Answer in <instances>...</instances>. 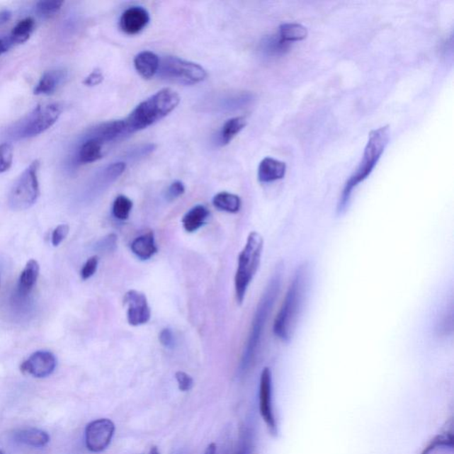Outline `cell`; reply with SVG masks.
<instances>
[{"mask_svg":"<svg viewBox=\"0 0 454 454\" xmlns=\"http://www.w3.org/2000/svg\"><path fill=\"white\" fill-rule=\"evenodd\" d=\"M149 454H161L159 450L157 449V447L154 446L150 449Z\"/></svg>","mask_w":454,"mask_h":454,"instance_id":"43","label":"cell"},{"mask_svg":"<svg viewBox=\"0 0 454 454\" xmlns=\"http://www.w3.org/2000/svg\"><path fill=\"white\" fill-rule=\"evenodd\" d=\"M98 265V258L97 256H91L84 263L82 270H81V278L84 280L90 279L91 276H94L96 273Z\"/></svg>","mask_w":454,"mask_h":454,"instance_id":"32","label":"cell"},{"mask_svg":"<svg viewBox=\"0 0 454 454\" xmlns=\"http://www.w3.org/2000/svg\"><path fill=\"white\" fill-rule=\"evenodd\" d=\"M273 378L269 368H263L259 385V410L263 421L273 435H276L277 425L273 408Z\"/></svg>","mask_w":454,"mask_h":454,"instance_id":"10","label":"cell"},{"mask_svg":"<svg viewBox=\"0 0 454 454\" xmlns=\"http://www.w3.org/2000/svg\"><path fill=\"white\" fill-rule=\"evenodd\" d=\"M281 284V270L277 269L269 280L261 298L256 309L254 318H253L251 331H249L247 343H246L244 354H242L241 369L242 371L248 370L251 368L253 361L258 353L260 344H261L263 331L268 320L271 312L276 304L279 295Z\"/></svg>","mask_w":454,"mask_h":454,"instance_id":"2","label":"cell"},{"mask_svg":"<svg viewBox=\"0 0 454 454\" xmlns=\"http://www.w3.org/2000/svg\"><path fill=\"white\" fill-rule=\"evenodd\" d=\"M62 113V106L59 103H49L38 106L20 128V138H33L47 131L59 120Z\"/></svg>","mask_w":454,"mask_h":454,"instance_id":"8","label":"cell"},{"mask_svg":"<svg viewBox=\"0 0 454 454\" xmlns=\"http://www.w3.org/2000/svg\"><path fill=\"white\" fill-rule=\"evenodd\" d=\"M0 454H5V453L3 452V450H0Z\"/></svg>","mask_w":454,"mask_h":454,"instance_id":"44","label":"cell"},{"mask_svg":"<svg viewBox=\"0 0 454 454\" xmlns=\"http://www.w3.org/2000/svg\"><path fill=\"white\" fill-rule=\"evenodd\" d=\"M159 340L161 344L165 347L171 348L174 346V336L170 329H164L161 330L159 336Z\"/></svg>","mask_w":454,"mask_h":454,"instance_id":"37","label":"cell"},{"mask_svg":"<svg viewBox=\"0 0 454 454\" xmlns=\"http://www.w3.org/2000/svg\"><path fill=\"white\" fill-rule=\"evenodd\" d=\"M40 265L36 260L31 259L26 263L18 280V294L21 297H27L33 290L40 276Z\"/></svg>","mask_w":454,"mask_h":454,"instance_id":"17","label":"cell"},{"mask_svg":"<svg viewBox=\"0 0 454 454\" xmlns=\"http://www.w3.org/2000/svg\"><path fill=\"white\" fill-rule=\"evenodd\" d=\"M176 380H177L178 389L183 392H188L193 388V380L191 376L186 374L185 372L178 371L175 375Z\"/></svg>","mask_w":454,"mask_h":454,"instance_id":"34","label":"cell"},{"mask_svg":"<svg viewBox=\"0 0 454 454\" xmlns=\"http://www.w3.org/2000/svg\"><path fill=\"white\" fill-rule=\"evenodd\" d=\"M237 454H251V443L249 442L248 436H244Z\"/></svg>","mask_w":454,"mask_h":454,"instance_id":"39","label":"cell"},{"mask_svg":"<svg viewBox=\"0 0 454 454\" xmlns=\"http://www.w3.org/2000/svg\"><path fill=\"white\" fill-rule=\"evenodd\" d=\"M217 453V446L215 445L214 443H210L209 446H208L207 449L205 450V453L204 454H216Z\"/></svg>","mask_w":454,"mask_h":454,"instance_id":"42","label":"cell"},{"mask_svg":"<svg viewBox=\"0 0 454 454\" xmlns=\"http://www.w3.org/2000/svg\"><path fill=\"white\" fill-rule=\"evenodd\" d=\"M246 119L244 117H238L230 119L222 127L218 135V144L220 146H225L229 144L234 137L245 127Z\"/></svg>","mask_w":454,"mask_h":454,"instance_id":"23","label":"cell"},{"mask_svg":"<svg viewBox=\"0 0 454 454\" xmlns=\"http://www.w3.org/2000/svg\"><path fill=\"white\" fill-rule=\"evenodd\" d=\"M278 35H279L281 40L291 44L293 42L305 40L308 36V31L302 24L295 23H284L280 26Z\"/></svg>","mask_w":454,"mask_h":454,"instance_id":"27","label":"cell"},{"mask_svg":"<svg viewBox=\"0 0 454 454\" xmlns=\"http://www.w3.org/2000/svg\"><path fill=\"white\" fill-rule=\"evenodd\" d=\"M35 25V21L31 17L20 21L13 28L11 35L8 37L10 43L13 45L23 44L26 42L33 33Z\"/></svg>","mask_w":454,"mask_h":454,"instance_id":"25","label":"cell"},{"mask_svg":"<svg viewBox=\"0 0 454 454\" xmlns=\"http://www.w3.org/2000/svg\"><path fill=\"white\" fill-rule=\"evenodd\" d=\"M103 81V75L100 69H95L89 76L84 80V84L86 86H95L100 84Z\"/></svg>","mask_w":454,"mask_h":454,"instance_id":"36","label":"cell"},{"mask_svg":"<svg viewBox=\"0 0 454 454\" xmlns=\"http://www.w3.org/2000/svg\"><path fill=\"white\" fill-rule=\"evenodd\" d=\"M133 203L131 200L125 195H119L113 203L112 212L115 218L119 220H126L132 210Z\"/></svg>","mask_w":454,"mask_h":454,"instance_id":"28","label":"cell"},{"mask_svg":"<svg viewBox=\"0 0 454 454\" xmlns=\"http://www.w3.org/2000/svg\"><path fill=\"white\" fill-rule=\"evenodd\" d=\"M260 52L266 56H279L286 54L290 43L281 40L279 35H270L263 38L260 43Z\"/></svg>","mask_w":454,"mask_h":454,"instance_id":"22","label":"cell"},{"mask_svg":"<svg viewBox=\"0 0 454 454\" xmlns=\"http://www.w3.org/2000/svg\"><path fill=\"white\" fill-rule=\"evenodd\" d=\"M149 23V15L142 6L126 9L120 18V28L125 34L135 35L145 29Z\"/></svg>","mask_w":454,"mask_h":454,"instance_id":"13","label":"cell"},{"mask_svg":"<svg viewBox=\"0 0 454 454\" xmlns=\"http://www.w3.org/2000/svg\"><path fill=\"white\" fill-rule=\"evenodd\" d=\"M286 164L272 157H266L259 164L258 177L262 183H269L280 181L286 174Z\"/></svg>","mask_w":454,"mask_h":454,"instance_id":"14","label":"cell"},{"mask_svg":"<svg viewBox=\"0 0 454 454\" xmlns=\"http://www.w3.org/2000/svg\"><path fill=\"white\" fill-rule=\"evenodd\" d=\"M263 249V239L258 232L249 234L245 247L239 255L238 266L234 277L235 295L239 305H242L249 285L258 273Z\"/></svg>","mask_w":454,"mask_h":454,"instance_id":"5","label":"cell"},{"mask_svg":"<svg viewBox=\"0 0 454 454\" xmlns=\"http://www.w3.org/2000/svg\"><path fill=\"white\" fill-rule=\"evenodd\" d=\"M17 442L33 447H43L50 441V436L41 429L29 428L21 429L15 435Z\"/></svg>","mask_w":454,"mask_h":454,"instance_id":"19","label":"cell"},{"mask_svg":"<svg viewBox=\"0 0 454 454\" xmlns=\"http://www.w3.org/2000/svg\"><path fill=\"white\" fill-rule=\"evenodd\" d=\"M13 160V149L11 144H1L0 145V174H4L11 168Z\"/></svg>","mask_w":454,"mask_h":454,"instance_id":"30","label":"cell"},{"mask_svg":"<svg viewBox=\"0 0 454 454\" xmlns=\"http://www.w3.org/2000/svg\"><path fill=\"white\" fill-rule=\"evenodd\" d=\"M118 247V237L115 234H110L102 238L98 242L95 249L100 252H113Z\"/></svg>","mask_w":454,"mask_h":454,"instance_id":"31","label":"cell"},{"mask_svg":"<svg viewBox=\"0 0 454 454\" xmlns=\"http://www.w3.org/2000/svg\"><path fill=\"white\" fill-rule=\"evenodd\" d=\"M311 283V267L302 263L294 274L280 311L274 319L273 331L283 343H288L294 336L299 317L307 298Z\"/></svg>","mask_w":454,"mask_h":454,"instance_id":"1","label":"cell"},{"mask_svg":"<svg viewBox=\"0 0 454 454\" xmlns=\"http://www.w3.org/2000/svg\"><path fill=\"white\" fill-rule=\"evenodd\" d=\"M69 227L68 225L62 224L58 225L52 234V244L54 247H58L66 237H68Z\"/></svg>","mask_w":454,"mask_h":454,"instance_id":"33","label":"cell"},{"mask_svg":"<svg viewBox=\"0 0 454 454\" xmlns=\"http://www.w3.org/2000/svg\"><path fill=\"white\" fill-rule=\"evenodd\" d=\"M68 74L65 69H54L45 72L35 87L34 94L50 95L54 93L57 88L64 82Z\"/></svg>","mask_w":454,"mask_h":454,"instance_id":"15","label":"cell"},{"mask_svg":"<svg viewBox=\"0 0 454 454\" xmlns=\"http://www.w3.org/2000/svg\"><path fill=\"white\" fill-rule=\"evenodd\" d=\"M102 144L98 140L91 138H86L79 147L77 154V161L80 164H91L100 160L102 154Z\"/></svg>","mask_w":454,"mask_h":454,"instance_id":"21","label":"cell"},{"mask_svg":"<svg viewBox=\"0 0 454 454\" xmlns=\"http://www.w3.org/2000/svg\"><path fill=\"white\" fill-rule=\"evenodd\" d=\"M131 249L137 258L142 260H149L157 252L156 240L153 232L136 238L132 242Z\"/></svg>","mask_w":454,"mask_h":454,"instance_id":"18","label":"cell"},{"mask_svg":"<svg viewBox=\"0 0 454 454\" xmlns=\"http://www.w3.org/2000/svg\"><path fill=\"white\" fill-rule=\"evenodd\" d=\"M179 101L181 98L178 94L168 88L147 98L125 119L126 136L142 131L160 121L177 108Z\"/></svg>","mask_w":454,"mask_h":454,"instance_id":"4","label":"cell"},{"mask_svg":"<svg viewBox=\"0 0 454 454\" xmlns=\"http://www.w3.org/2000/svg\"><path fill=\"white\" fill-rule=\"evenodd\" d=\"M210 211L203 205H196L192 208L183 217L182 224L184 229L188 233H193L203 225H205L206 220L209 217Z\"/></svg>","mask_w":454,"mask_h":454,"instance_id":"20","label":"cell"},{"mask_svg":"<svg viewBox=\"0 0 454 454\" xmlns=\"http://www.w3.org/2000/svg\"><path fill=\"white\" fill-rule=\"evenodd\" d=\"M389 140L390 129L388 125L373 130L369 133V139L367 146H365L363 157H362L356 170L348 179L342 195L340 196L337 205L338 214H343L346 210L354 188H356L361 182L367 179L374 171L376 164L388 145Z\"/></svg>","mask_w":454,"mask_h":454,"instance_id":"3","label":"cell"},{"mask_svg":"<svg viewBox=\"0 0 454 454\" xmlns=\"http://www.w3.org/2000/svg\"><path fill=\"white\" fill-rule=\"evenodd\" d=\"M57 361L54 354L47 351H38L21 365V371L33 378H45L54 373Z\"/></svg>","mask_w":454,"mask_h":454,"instance_id":"12","label":"cell"},{"mask_svg":"<svg viewBox=\"0 0 454 454\" xmlns=\"http://www.w3.org/2000/svg\"><path fill=\"white\" fill-rule=\"evenodd\" d=\"M40 167V161H33L13 185L8 200L13 210H25L37 203L40 195L38 182Z\"/></svg>","mask_w":454,"mask_h":454,"instance_id":"6","label":"cell"},{"mask_svg":"<svg viewBox=\"0 0 454 454\" xmlns=\"http://www.w3.org/2000/svg\"><path fill=\"white\" fill-rule=\"evenodd\" d=\"M185 193V186L181 181L172 183L170 188H168L166 198L169 200H174L181 196Z\"/></svg>","mask_w":454,"mask_h":454,"instance_id":"35","label":"cell"},{"mask_svg":"<svg viewBox=\"0 0 454 454\" xmlns=\"http://www.w3.org/2000/svg\"><path fill=\"white\" fill-rule=\"evenodd\" d=\"M253 95L248 93L228 95L220 98L217 102V108L221 111H234L244 108L251 103Z\"/></svg>","mask_w":454,"mask_h":454,"instance_id":"24","label":"cell"},{"mask_svg":"<svg viewBox=\"0 0 454 454\" xmlns=\"http://www.w3.org/2000/svg\"><path fill=\"white\" fill-rule=\"evenodd\" d=\"M12 13L10 11H2L0 12V26L5 24L6 22H8L10 18H11Z\"/></svg>","mask_w":454,"mask_h":454,"instance_id":"41","label":"cell"},{"mask_svg":"<svg viewBox=\"0 0 454 454\" xmlns=\"http://www.w3.org/2000/svg\"><path fill=\"white\" fill-rule=\"evenodd\" d=\"M13 47L8 38H0V56L8 52Z\"/></svg>","mask_w":454,"mask_h":454,"instance_id":"40","label":"cell"},{"mask_svg":"<svg viewBox=\"0 0 454 454\" xmlns=\"http://www.w3.org/2000/svg\"><path fill=\"white\" fill-rule=\"evenodd\" d=\"M124 304L128 306L127 319L130 325L142 326L149 322L151 310L145 294L135 290L125 295Z\"/></svg>","mask_w":454,"mask_h":454,"instance_id":"11","label":"cell"},{"mask_svg":"<svg viewBox=\"0 0 454 454\" xmlns=\"http://www.w3.org/2000/svg\"><path fill=\"white\" fill-rule=\"evenodd\" d=\"M63 1H40L37 4V13L43 18L49 19L55 16L62 9Z\"/></svg>","mask_w":454,"mask_h":454,"instance_id":"29","label":"cell"},{"mask_svg":"<svg viewBox=\"0 0 454 454\" xmlns=\"http://www.w3.org/2000/svg\"><path fill=\"white\" fill-rule=\"evenodd\" d=\"M0 285H1V279H0Z\"/></svg>","mask_w":454,"mask_h":454,"instance_id":"45","label":"cell"},{"mask_svg":"<svg viewBox=\"0 0 454 454\" xmlns=\"http://www.w3.org/2000/svg\"><path fill=\"white\" fill-rule=\"evenodd\" d=\"M154 149V145L152 144H149V145H145L142 147H139L138 149L132 150L131 153L128 154L129 157L132 158H140L147 156V154L153 152Z\"/></svg>","mask_w":454,"mask_h":454,"instance_id":"38","label":"cell"},{"mask_svg":"<svg viewBox=\"0 0 454 454\" xmlns=\"http://www.w3.org/2000/svg\"><path fill=\"white\" fill-rule=\"evenodd\" d=\"M160 59L152 52H140L135 58V66L140 76L146 79H152L159 69Z\"/></svg>","mask_w":454,"mask_h":454,"instance_id":"16","label":"cell"},{"mask_svg":"<svg viewBox=\"0 0 454 454\" xmlns=\"http://www.w3.org/2000/svg\"><path fill=\"white\" fill-rule=\"evenodd\" d=\"M115 424L108 419H98L90 422L86 429V445L93 453H101L111 443Z\"/></svg>","mask_w":454,"mask_h":454,"instance_id":"9","label":"cell"},{"mask_svg":"<svg viewBox=\"0 0 454 454\" xmlns=\"http://www.w3.org/2000/svg\"><path fill=\"white\" fill-rule=\"evenodd\" d=\"M158 76L169 82L193 86L206 79L207 72L202 66L185 61L175 56H166L160 59Z\"/></svg>","mask_w":454,"mask_h":454,"instance_id":"7","label":"cell"},{"mask_svg":"<svg viewBox=\"0 0 454 454\" xmlns=\"http://www.w3.org/2000/svg\"><path fill=\"white\" fill-rule=\"evenodd\" d=\"M212 203L217 210L229 213H237L242 206L240 197L227 192L218 193L214 196Z\"/></svg>","mask_w":454,"mask_h":454,"instance_id":"26","label":"cell"}]
</instances>
